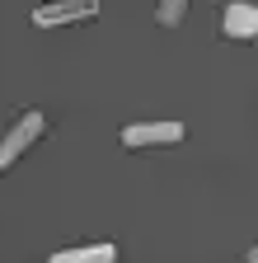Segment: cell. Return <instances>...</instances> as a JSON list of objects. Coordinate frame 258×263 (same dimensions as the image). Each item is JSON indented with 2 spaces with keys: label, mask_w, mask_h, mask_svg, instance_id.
Returning a JSON list of instances; mask_svg holds the SVG:
<instances>
[{
  "label": "cell",
  "mask_w": 258,
  "mask_h": 263,
  "mask_svg": "<svg viewBox=\"0 0 258 263\" xmlns=\"http://www.w3.org/2000/svg\"><path fill=\"white\" fill-rule=\"evenodd\" d=\"M43 127H47V118L38 113V108H28V113H19L14 118V127L5 132V137H0V170H10V164L33 146L38 137H43Z\"/></svg>",
  "instance_id": "obj_1"
},
{
  "label": "cell",
  "mask_w": 258,
  "mask_h": 263,
  "mask_svg": "<svg viewBox=\"0 0 258 263\" xmlns=\"http://www.w3.org/2000/svg\"><path fill=\"white\" fill-rule=\"evenodd\" d=\"M174 141H183V122H174V118L122 127V146H132V151H141V146H174Z\"/></svg>",
  "instance_id": "obj_2"
},
{
  "label": "cell",
  "mask_w": 258,
  "mask_h": 263,
  "mask_svg": "<svg viewBox=\"0 0 258 263\" xmlns=\"http://www.w3.org/2000/svg\"><path fill=\"white\" fill-rule=\"evenodd\" d=\"M94 14H99V0H52V5L33 10V24L56 28V24H80V19H94Z\"/></svg>",
  "instance_id": "obj_3"
},
{
  "label": "cell",
  "mask_w": 258,
  "mask_h": 263,
  "mask_svg": "<svg viewBox=\"0 0 258 263\" xmlns=\"http://www.w3.org/2000/svg\"><path fill=\"white\" fill-rule=\"evenodd\" d=\"M221 33L225 38H258V5L253 0H230L221 10Z\"/></svg>",
  "instance_id": "obj_4"
},
{
  "label": "cell",
  "mask_w": 258,
  "mask_h": 263,
  "mask_svg": "<svg viewBox=\"0 0 258 263\" xmlns=\"http://www.w3.org/2000/svg\"><path fill=\"white\" fill-rule=\"evenodd\" d=\"M47 263H117V245L99 240V245H75V249H56Z\"/></svg>",
  "instance_id": "obj_5"
},
{
  "label": "cell",
  "mask_w": 258,
  "mask_h": 263,
  "mask_svg": "<svg viewBox=\"0 0 258 263\" xmlns=\"http://www.w3.org/2000/svg\"><path fill=\"white\" fill-rule=\"evenodd\" d=\"M183 10H188V0H160V5H155V19L165 24V28H174V24H183Z\"/></svg>",
  "instance_id": "obj_6"
},
{
  "label": "cell",
  "mask_w": 258,
  "mask_h": 263,
  "mask_svg": "<svg viewBox=\"0 0 258 263\" xmlns=\"http://www.w3.org/2000/svg\"><path fill=\"white\" fill-rule=\"evenodd\" d=\"M244 263H258V245H253V249H249V254H244Z\"/></svg>",
  "instance_id": "obj_7"
}]
</instances>
